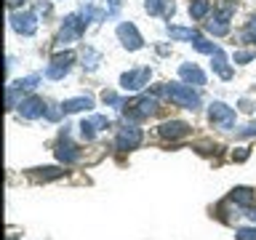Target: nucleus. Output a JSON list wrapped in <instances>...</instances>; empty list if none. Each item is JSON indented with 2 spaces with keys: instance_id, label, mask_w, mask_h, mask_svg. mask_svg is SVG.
<instances>
[{
  "instance_id": "4be33fe9",
  "label": "nucleus",
  "mask_w": 256,
  "mask_h": 240,
  "mask_svg": "<svg viewBox=\"0 0 256 240\" xmlns=\"http://www.w3.org/2000/svg\"><path fill=\"white\" fill-rule=\"evenodd\" d=\"M102 99H104V104H115V107H120V104H123V102H120V96H118L115 91H104V94H102Z\"/></svg>"
},
{
  "instance_id": "a211bd4d",
  "label": "nucleus",
  "mask_w": 256,
  "mask_h": 240,
  "mask_svg": "<svg viewBox=\"0 0 256 240\" xmlns=\"http://www.w3.org/2000/svg\"><path fill=\"white\" fill-rule=\"evenodd\" d=\"M168 35L174 40H198L195 30H184V27H168Z\"/></svg>"
},
{
  "instance_id": "7ed1b4c3",
  "label": "nucleus",
  "mask_w": 256,
  "mask_h": 240,
  "mask_svg": "<svg viewBox=\"0 0 256 240\" xmlns=\"http://www.w3.org/2000/svg\"><path fill=\"white\" fill-rule=\"evenodd\" d=\"M150 78H152V70L150 67H139V70L126 72V75L120 78V86H123L126 91H139L142 86H147Z\"/></svg>"
},
{
  "instance_id": "aec40b11",
  "label": "nucleus",
  "mask_w": 256,
  "mask_h": 240,
  "mask_svg": "<svg viewBox=\"0 0 256 240\" xmlns=\"http://www.w3.org/2000/svg\"><path fill=\"white\" fill-rule=\"evenodd\" d=\"M59 176H64V171H59V168H43V171L38 174V179L48 182V179H59Z\"/></svg>"
},
{
  "instance_id": "2eb2a0df",
  "label": "nucleus",
  "mask_w": 256,
  "mask_h": 240,
  "mask_svg": "<svg viewBox=\"0 0 256 240\" xmlns=\"http://www.w3.org/2000/svg\"><path fill=\"white\" fill-rule=\"evenodd\" d=\"M144 8H147V14H152V16H158V14L171 16V14H174V6L168 3V0H147V3H144Z\"/></svg>"
},
{
  "instance_id": "b1692460",
  "label": "nucleus",
  "mask_w": 256,
  "mask_h": 240,
  "mask_svg": "<svg viewBox=\"0 0 256 240\" xmlns=\"http://www.w3.org/2000/svg\"><path fill=\"white\" fill-rule=\"evenodd\" d=\"M62 112H64V110H59V107H48V110H46V118H48V120H59Z\"/></svg>"
},
{
  "instance_id": "6ab92c4d",
  "label": "nucleus",
  "mask_w": 256,
  "mask_h": 240,
  "mask_svg": "<svg viewBox=\"0 0 256 240\" xmlns=\"http://www.w3.org/2000/svg\"><path fill=\"white\" fill-rule=\"evenodd\" d=\"M40 83V75H30V78H24V80H19V83H14L11 88L14 91H32Z\"/></svg>"
},
{
  "instance_id": "bb28decb",
  "label": "nucleus",
  "mask_w": 256,
  "mask_h": 240,
  "mask_svg": "<svg viewBox=\"0 0 256 240\" xmlns=\"http://www.w3.org/2000/svg\"><path fill=\"white\" fill-rule=\"evenodd\" d=\"M251 219H254V222H256V208H254V211H251Z\"/></svg>"
},
{
  "instance_id": "412c9836",
  "label": "nucleus",
  "mask_w": 256,
  "mask_h": 240,
  "mask_svg": "<svg viewBox=\"0 0 256 240\" xmlns=\"http://www.w3.org/2000/svg\"><path fill=\"white\" fill-rule=\"evenodd\" d=\"M238 240H256V227H243V230H238Z\"/></svg>"
},
{
  "instance_id": "423d86ee",
  "label": "nucleus",
  "mask_w": 256,
  "mask_h": 240,
  "mask_svg": "<svg viewBox=\"0 0 256 240\" xmlns=\"http://www.w3.org/2000/svg\"><path fill=\"white\" fill-rule=\"evenodd\" d=\"M139 142H142V131L134 128V126H128V128H120V134L115 139V147L118 150H136Z\"/></svg>"
},
{
  "instance_id": "a878e982",
  "label": "nucleus",
  "mask_w": 256,
  "mask_h": 240,
  "mask_svg": "<svg viewBox=\"0 0 256 240\" xmlns=\"http://www.w3.org/2000/svg\"><path fill=\"white\" fill-rule=\"evenodd\" d=\"M19 3H24V0H8V6H11V8H16Z\"/></svg>"
},
{
  "instance_id": "dca6fc26",
  "label": "nucleus",
  "mask_w": 256,
  "mask_h": 240,
  "mask_svg": "<svg viewBox=\"0 0 256 240\" xmlns=\"http://www.w3.org/2000/svg\"><path fill=\"white\" fill-rule=\"evenodd\" d=\"M211 56H214V70L219 72L224 80H230L232 78V70L227 67V56H224V51H222V48H216V54H211Z\"/></svg>"
},
{
  "instance_id": "393cba45",
  "label": "nucleus",
  "mask_w": 256,
  "mask_h": 240,
  "mask_svg": "<svg viewBox=\"0 0 256 240\" xmlns=\"http://www.w3.org/2000/svg\"><path fill=\"white\" fill-rule=\"evenodd\" d=\"M232 158H235V160H240V163H243V160L248 158V150H246V147H240V150H238V152H235V155H232Z\"/></svg>"
},
{
  "instance_id": "20e7f679",
  "label": "nucleus",
  "mask_w": 256,
  "mask_h": 240,
  "mask_svg": "<svg viewBox=\"0 0 256 240\" xmlns=\"http://www.w3.org/2000/svg\"><path fill=\"white\" fill-rule=\"evenodd\" d=\"M75 62V54L67 51V54H56L54 59H51V67L46 70V78H51V80H59L64 78L70 72V64Z\"/></svg>"
},
{
  "instance_id": "5701e85b",
  "label": "nucleus",
  "mask_w": 256,
  "mask_h": 240,
  "mask_svg": "<svg viewBox=\"0 0 256 240\" xmlns=\"http://www.w3.org/2000/svg\"><path fill=\"white\" fill-rule=\"evenodd\" d=\"M254 59V51H240V54H235V62L238 64H246V62H251Z\"/></svg>"
},
{
  "instance_id": "6e6552de",
  "label": "nucleus",
  "mask_w": 256,
  "mask_h": 240,
  "mask_svg": "<svg viewBox=\"0 0 256 240\" xmlns=\"http://www.w3.org/2000/svg\"><path fill=\"white\" fill-rule=\"evenodd\" d=\"M118 38L123 40V46L126 48H131V51H136V48H142V35L136 32V27L131 22H123L118 27Z\"/></svg>"
},
{
  "instance_id": "f8f14e48",
  "label": "nucleus",
  "mask_w": 256,
  "mask_h": 240,
  "mask_svg": "<svg viewBox=\"0 0 256 240\" xmlns=\"http://www.w3.org/2000/svg\"><path fill=\"white\" fill-rule=\"evenodd\" d=\"M56 158H59L62 163H78V160H80V150L67 139V136H64V139L59 142V150H56Z\"/></svg>"
},
{
  "instance_id": "cd10ccee",
  "label": "nucleus",
  "mask_w": 256,
  "mask_h": 240,
  "mask_svg": "<svg viewBox=\"0 0 256 240\" xmlns=\"http://www.w3.org/2000/svg\"><path fill=\"white\" fill-rule=\"evenodd\" d=\"M254 131H256V126H254V128H251V131H248V134H254Z\"/></svg>"
},
{
  "instance_id": "f3484780",
  "label": "nucleus",
  "mask_w": 256,
  "mask_h": 240,
  "mask_svg": "<svg viewBox=\"0 0 256 240\" xmlns=\"http://www.w3.org/2000/svg\"><path fill=\"white\" fill-rule=\"evenodd\" d=\"M88 107H94V102L88 99V96H78V99H70V102L62 104L64 112H80V110H88Z\"/></svg>"
},
{
  "instance_id": "ddd939ff",
  "label": "nucleus",
  "mask_w": 256,
  "mask_h": 240,
  "mask_svg": "<svg viewBox=\"0 0 256 240\" xmlns=\"http://www.w3.org/2000/svg\"><path fill=\"white\" fill-rule=\"evenodd\" d=\"M179 75L182 80H187V83H195V86H206V72L195 67V64H182L179 67Z\"/></svg>"
},
{
  "instance_id": "4468645a",
  "label": "nucleus",
  "mask_w": 256,
  "mask_h": 240,
  "mask_svg": "<svg viewBox=\"0 0 256 240\" xmlns=\"http://www.w3.org/2000/svg\"><path fill=\"white\" fill-rule=\"evenodd\" d=\"M230 200L235 206H243V208H248V206H254V200H256V195L248 187H238V190H232V195H230Z\"/></svg>"
},
{
  "instance_id": "f257e3e1",
  "label": "nucleus",
  "mask_w": 256,
  "mask_h": 240,
  "mask_svg": "<svg viewBox=\"0 0 256 240\" xmlns=\"http://www.w3.org/2000/svg\"><path fill=\"white\" fill-rule=\"evenodd\" d=\"M160 94H166L171 102H176L179 107H187V110H198L200 107V96L192 91L190 86H179V83H168L160 88Z\"/></svg>"
},
{
  "instance_id": "0eeeda50",
  "label": "nucleus",
  "mask_w": 256,
  "mask_h": 240,
  "mask_svg": "<svg viewBox=\"0 0 256 240\" xmlns=\"http://www.w3.org/2000/svg\"><path fill=\"white\" fill-rule=\"evenodd\" d=\"M11 27H14L16 32H22V35H35L38 19H35V14H30V11L14 14V16H11Z\"/></svg>"
},
{
  "instance_id": "1a4fd4ad",
  "label": "nucleus",
  "mask_w": 256,
  "mask_h": 240,
  "mask_svg": "<svg viewBox=\"0 0 256 240\" xmlns=\"http://www.w3.org/2000/svg\"><path fill=\"white\" fill-rule=\"evenodd\" d=\"M107 126H110V120L104 118V115H94V118H88V120L80 123V134H83V139L88 142V139H94L99 131H104Z\"/></svg>"
},
{
  "instance_id": "f03ea898",
  "label": "nucleus",
  "mask_w": 256,
  "mask_h": 240,
  "mask_svg": "<svg viewBox=\"0 0 256 240\" xmlns=\"http://www.w3.org/2000/svg\"><path fill=\"white\" fill-rule=\"evenodd\" d=\"M86 24L88 22L83 16H67V19H64V27H62V35H59V43H72V40H78L83 35Z\"/></svg>"
},
{
  "instance_id": "39448f33",
  "label": "nucleus",
  "mask_w": 256,
  "mask_h": 240,
  "mask_svg": "<svg viewBox=\"0 0 256 240\" xmlns=\"http://www.w3.org/2000/svg\"><path fill=\"white\" fill-rule=\"evenodd\" d=\"M208 115H211V123L219 126V128H232V123H235V110L227 107V104H222V102H214Z\"/></svg>"
},
{
  "instance_id": "9d476101",
  "label": "nucleus",
  "mask_w": 256,
  "mask_h": 240,
  "mask_svg": "<svg viewBox=\"0 0 256 240\" xmlns=\"http://www.w3.org/2000/svg\"><path fill=\"white\" fill-rule=\"evenodd\" d=\"M19 115L27 118V120H35V118H40V115H46V104H43V99L32 96V99L22 102V104H19Z\"/></svg>"
},
{
  "instance_id": "9b49d317",
  "label": "nucleus",
  "mask_w": 256,
  "mask_h": 240,
  "mask_svg": "<svg viewBox=\"0 0 256 240\" xmlns=\"http://www.w3.org/2000/svg\"><path fill=\"white\" fill-rule=\"evenodd\" d=\"M190 134V126L187 123H179V120H171V123H163L160 126V136L163 139H182V136Z\"/></svg>"
}]
</instances>
